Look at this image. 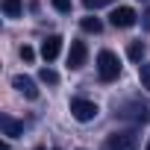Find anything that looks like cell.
<instances>
[{
  "instance_id": "obj_1",
  "label": "cell",
  "mask_w": 150,
  "mask_h": 150,
  "mask_svg": "<svg viewBox=\"0 0 150 150\" xmlns=\"http://www.w3.org/2000/svg\"><path fill=\"white\" fill-rule=\"evenodd\" d=\"M138 141H141V135L135 129H121V132H112L100 150H138Z\"/></svg>"
},
{
  "instance_id": "obj_2",
  "label": "cell",
  "mask_w": 150,
  "mask_h": 150,
  "mask_svg": "<svg viewBox=\"0 0 150 150\" xmlns=\"http://www.w3.org/2000/svg\"><path fill=\"white\" fill-rule=\"evenodd\" d=\"M97 77L103 83H112V80L121 77V62H118V56L112 50H100L97 53Z\"/></svg>"
},
{
  "instance_id": "obj_3",
  "label": "cell",
  "mask_w": 150,
  "mask_h": 150,
  "mask_svg": "<svg viewBox=\"0 0 150 150\" xmlns=\"http://www.w3.org/2000/svg\"><path fill=\"white\" fill-rule=\"evenodd\" d=\"M118 118L132 121V124H147L150 121V106L147 103H124L118 109Z\"/></svg>"
},
{
  "instance_id": "obj_4",
  "label": "cell",
  "mask_w": 150,
  "mask_h": 150,
  "mask_svg": "<svg viewBox=\"0 0 150 150\" xmlns=\"http://www.w3.org/2000/svg\"><path fill=\"white\" fill-rule=\"evenodd\" d=\"M97 103H91V100H83V97H74L71 100V115L77 118L80 124H88V121H94L97 118Z\"/></svg>"
},
{
  "instance_id": "obj_5",
  "label": "cell",
  "mask_w": 150,
  "mask_h": 150,
  "mask_svg": "<svg viewBox=\"0 0 150 150\" xmlns=\"http://www.w3.org/2000/svg\"><path fill=\"white\" fill-rule=\"evenodd\" d=\"M86 56H88L86 41H71V50H68V68H71V71H80V68L86 65Z\"/></svg>"
},
{
  "instance_id": "obj_6",
  "label": "cell",
  "mask_w": 150,
  "mask_h": 150,
  "mask_svg": "<svg viewBox=\"0 0 150 150\" xmlns=\"http://www.w3.org/2000/svg\"><path fill=\"white\" fill-rule=\"evenodd\" d=\"M135 18H138V15H135L129 6H121V9H115V12L109 15V24H112L115 30H127V27L135 24Z\"/></svg>"
},
{
  "instance_id": "obj_7",
  "label": "cell",
  "mask_w": 150,
  "mask_h": 150,
  "mask_svg": "<svg viewBox=\"0 0 150 150\" xmlns=\"http://www.w3.org/2000/svg\"><path fill=\"white\" fill-rule=\"evenodd\" d=\"M59 53H62V35H47L41 41V59L44 62H53Z\"/></svg>"
},
{
  "instance_id": "obj_8",
  "label": "cell",
  "mask_w": 150,
  "mask_h": 150,
  "mask_svg": "<svg viewBox=\"0 0 150 150\" xmlns=\"http://www.w3.org/2000/svg\"><path fill=\"white\" fill-rule=\"evenodd\" d=\"M12 86H15V88H18V91H21L27 100H35V97H38V88H35V83H33L30 77H24V74H18V77L12 80Z\"/></svg>"
},
{
  "instance_id": "obj_9",
  "label": "cell",
  "mask_w": 150,
  "mask_h": 150,
  "mask_svg": "<svg viewBox=\"0 0 150 150\" xmlns=\"http://www.w3.org/2000/svg\"><path fill=\"white\" fill-rule=\"evenodd\" d=\"M0 127H3V135H9V138L24 135V124H21V121H15L12 115H0Z\"/></svg>"
},
{
  "instance_id": "obj_10",
  "label": "cell",
  "mask_w": 150,
  "mask_h": 150,
  "mask_svg": "<svg viewBox=\"0 0 150 150\" xmlns=\"http://www.w3.org/2000/svg\"><path fill=\"white\" fill-rule=\"evenodd\" d=\"M3 15L6 18H21L24 15V3L21 0H3Z\"/></svg>"
},
{
  "instance_id": "obj_11",
  "label": "cell",
  "mask_w": 150,
  "mask_h": 150,
  "mask_svg": "<svg viewBox=\"0 0 150 150\" xmlns=\"http://www.w3.org/2000/svg\"><path fill=\"white\" fill-rule=\"evenodd\" d=\"M127 56H129L132 62H141V59H144V44H141V41H132V44L127 47Z\"/></svg>"
},
{
  "instance_id": "obj_12",
  "label": "cell",
  "mask_w": 150,
  "mask_h": 150,
  "mask_svg": "<svg viewBox=\"0 0 150 150\" xmlns=\"http://www.w3.org/2000/svg\"><path fill=\"white\" fill-rule=\"evenodd\" d=\"M38 80L47 83V86H56V83H59V74H56L53 68H41V71H38Z\"/></svg>"
},
{
  "instance_id": "obj_13",
  "label": "cell",
  "mask_w": 150,
  "mask_h": 150,
  "mask_svg": "<svg viewBox=\"0 0 150 150\" xmlns=\"http://www.w3.org/2000/svg\"><path fill=\"white\" fill-rule=\"evenodd\" d=\"M83 30H86V33H94V35H97V33L103 30V24H100V18H91V15H88V18H83Z\"/></svg>"
},
{
  "instance_id": "obj_14",
  "label": "cell",
  "mask_w": 150,
  "mask_h": 150,
  "mask_svg": "<svg viewBox=\"0 0 150 150\" xmlns=\"http://www.w3.org/2000/svg\"><path fill=\"white\" fill-rule=\"evenodd\" d=\"M138 80H141V88L150 91V65H138Z\"/></svg>"
},
{
  "instance_id": "obj_15",
  "label": "cell",
  "mask_w": 150,
  "mask_h": 150,
  "mask_svg": "<svg viewBox=\"0 0 150 150\" xmlns=\"http://www.w3.org/2000/svg\"><path fill=\"white\" fill-rule=\"evenodd\" d=\"M50 3H53V9H56V12H62V15H68V12H71V0H50Z\"/></svg>"
},
{
  "instance_id": "obj_16",
  "label": "cell",
  "mask_w": 150,
  "mask_h": 150,
  "mask_svg": "<svg viewBox=\"0 0 150 150\" xmlns=\"http://www.w3.org/2000/svg\"><path fill=\"white\" fill-rule=\"evenodd\" d=\"M86 3V9H100V6H109V3H115V0H83Z\"/></svg>"
},
{
  "instance_id": "obj_17",
  "label": "cell",
  "mask_w": 150,
  "mask_h": 150,
  "mask_svg": "<svg viewBox=\"0 0 150 150\" xmlns=\"http://www.w3.org/2000/svg\"><path fill=\"white\" fill-rule=\"evenodd\" d=\"M18 53H21V59H24V62H33V59H35V50H33L30 44H24V47H21Z\"/></svg>"
},
{
  "instance_id": "obj_18",
  "label": "cell",
  "mask_w": 150,
  "mask_h": 150,
  "mask_svg": "<svg viewBox=\"0 0 150 150\" xmlns=\"http://www.w3.org/2000/svg\"><path fill=\"white\" fill-rule=\"evenodd\" d=\"M141 24H144V30H150V9L144 12V21H141Z\"/></svg>"
},
{
  "instance_id": "obj_19",
  "label": "cell",
  "mask_w": 150,
  "mask_h": 150,
  "mask_svg": "<svg viewBox=\"0 0 150 150\" xmlns=\"http://www.w3.org/2000/svg\"><path fill=\"white\" fill-rule=\"evenodd\" d=\"M35 150H44V147H35Z\"/></svg>"
},
{
  "instance_id": "obj_20",
  "label": "cell",
  "mask_w": 150,
  "mask_h": 150,
  "mask_svg": "<svg viewBox=\"0 0 150 150\" xmlns=\"http://www.w3.org/2000/svg\"><path fill=\"white\" fill-rule=\"evenodd\" d=\"M144 150H150V144H147V147H144Z\"/></svg>"
},
{
  "instance_id": "obj_21",
  "label": "cell",
  "mask_w": 150,
  "mask_h": 150,
  "mask_svg": "<svg viewBox=\"0 0 150 150\" xmlns=\"http://www.w3.org/2000/svg\"><path fill=\"white\" fill-rule=\"evenodd\" d=\"M53 150H59V147H53Z\"/></svg>"
},
{
  "instance_id": "obj_22",
  "label": "cell",
  "mask_w": 150,
  "mask_h": 150,
  "mask_svg": "<svg viewBox=\"0 0 150 150\" xmlns=\"http://www.w3.org/2000/svg\"><path fill=\"white\" fill-rule=\"evenodd\" d=\"M141 3H144V0H141Z\"/></svg>"
}]
</instances>
